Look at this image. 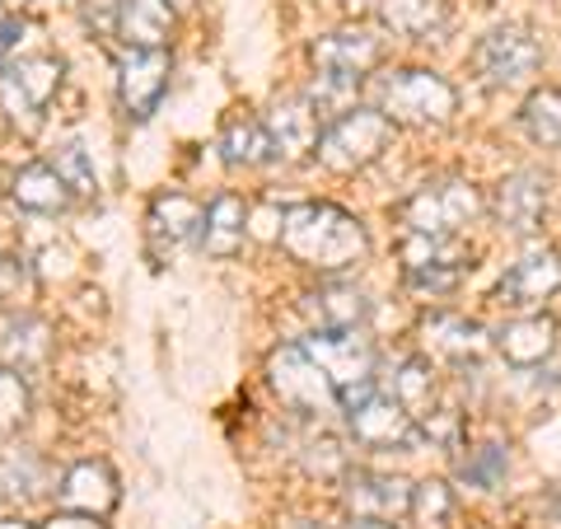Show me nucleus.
Here are the masks:
<instances>
[{"instance_id": "nucleus-1", "label": "nucleus", "mask_w": 561, "mask_h": 529, "mask_svg": "<svg viewBox=\"0 0 561 529\" xmlns=\"http://www.w3.org/2000/svg\"><path fill=\"white\" fill-rule=\"evenodd\" d=\"M280 249L313 272H346L370 249L365 225L337 202H300L280 216Z\"/></svg>"}, {"instance_id": "nucleus-2", "label": "nucleus", "mask_w": 561, "mask_h": 529, "mask_svg": "<svg viewBox=\"0 0 561 529\" xmlns=\"http://www.w3.org/2000/svg\"><path fill=\"white\" fill-rule=\"evenodd\" d=\"M379 113L393 122H408V127H445L459 113V90L440 70L408 66V70H393L379 85Z\"/></svg>"}, {"instance_id": "nucleus-3", "label": "nucleus", "mask_w": 561, "mask_h": 529, "mask_svg": "<svg viewBox=\"0 0 561 529\" xmlns=\"http://www.w3.org/2000/svg\"><path fill=\"white\" fill-rule=\"evenodd\" d=\"M267 384L280 398V408L300 413V417H328L342 408V394L332 390V380L319 370V361L309 357L300 342L276 347L267 357Z\"/></svg>"}, {"instance_id": "nucleus-4", "label": "nucleus", "mask_w": 561, "mask_h": 529, "mask_svg": "<svg viewBox=\"0 0 561 529\" xmlns=\"http://www.w3.org/2000/svg\"><path fill=\"white\" fill-rule=\"evenodd\" d=\"M393 117H383L379 109H346L332 127L319 136V160L332 173H356L370 169L383 150L393 146Z\"/></svg>"}, {"instance_id": "nucleus-5", "label": "nucleus", "mask_w": 561, "mask_h": 529, "mask_svg": "<svg viewBox=\"0 0 561 529\" xmlns=\"http://www.w3.org/2000/svg\"><path fill=\"white\" fill-rule=\"evenodd\" d=\"M61 57H5L0 66V113H5L20 132H38V117L61 90Z\"/></svg>"}, {"instance_id": "nucleus-6", "label": "nucleus", "mask_w": 561, "mask_h": 529, "mask_svg": "<svg viewBox=\"0 0 561 529\" xmlns=\"http://www.w3.org/2000/svg\"><path fill=\"white\" fill-rule=\"evenodd\" d=\"M472 76H478L482 90H515V85H524L529 76H538L542 66V47L529 29L519 24H501L478 38V47H472Z\"/></svg>"}, {"instance_id": "nucleus-7", "label": "nucleus", "mask_w": 561, "mask_h": 529, "mask_svg": "<svg viewBox=\"0 0 561 529\" xmlns=\"http://www.w3.org/2000/svg\"><path fill=\"white\" fill-rule=\"evenodd\" d=\"M478 211H482V198L468 179H440V183H426L421 192H412L398 206V221L412 235H459L463 225L478 221Z\"/></svg>"}, {"instance_id": "nucleus-8", "label": "nucleus", "mask_w": 561, "mask_h": 529, "mask_svg": "<svg viewBox=\"0 0 561 529\" xmlns=\"http://www.w3.org/2000/svg\"><path fill=\"white\" fill-rule=\"evenodd\" d=\"M319 370L332 380V390L342 394V403H356L375 390V347L360 338L356 328L346 333H313V338L300 342Z\"/></svg>"}, {"instance_id": "nucleus-9", "label": "nucleus", "mask_w": 561, "mask_h": 529, "mask_svg": "<svg viewBox=\"0 0 561 529\" xmlns=\"http://www.w3.org/2000/svg\"><path fill=\"white\" fill-rule=\"evenodd\" d=\"M472 268V254L459 235H408L402 244V277L416 295H449Z\"/></svg>"}, {"instance_id": "nucleus-10", "label": "nucleus", "mask_w": 561, "mask_h": 529, "mask_svg": "<svg viewBox=\"0 0 561 529\" xmlns=\"http://www.w3.org/2000/svg\"><path fill=\"white\" fill-rule=\"evenodd\" d=\"M346 421H351V436H356L365 450H412V446H421L416 417L389 394L370 390L365 398L346 403Z\"/></svg>"}, {"instance_id": "nucleus-11", "label": "nucleus", "mask_w": 561, "mask_h": 529, "mask_svg": "<svg viewBox=\"0 0 561 529\" xmlns=\"http://www.w3.org/2000/svg\"><path fill=\"white\" fill-rule=\"evenodd\" d=\"M491 211H496V225L511 230L519 239H529L542 230V216H548V173L538 169H515L496 183V198H491Z\"/></svg>"}, {"instance_id": "nucleus-12", "label": "nucleus", "mask_w": 561, "mask_h": 529, "mask_svg": "<svg viewBox=\"0 0 561 529\" xmlns=\"http://www.w3.org/2000/svg\"><path fill=\"white\" fill-rule=\"evenodd\" d=\"M342 502L351 516H360V520H398V516H408V506H412V483L398 479V473L346 469Z\"/></svg>"}, {"instance_id": "nucleus-13", "label": "nucleus", "mask_w": 561, "mask_h": 529, "mask_svg": "<svg viewBox=\"0 0 561 529\" xmlns=\"http://www.w3.org/2000/svg\"><path fill=\"white\" fill-rule=\"evenodd\" d=\"M557 291H561V258L552 249H529L501 277L496 300H501V309H534L542 300H552Z\"/></svg>"}, {"instance_id": "nucleus-14", "label": "nucleus", "mask_w": 561, "mask_h": 529, "mask_svg": "<svg viewBox=\"0 0 561 529\" xmlns=\"http://www.w3.org/2000/svg\"><path fill=\"white\" fill-rule=\"evenodd\" d=\"M169 90V52H127L117 66V94H122V109H127L136 122H146L160 99Z\"/></svg>"}, {"instance_id": "nucleus-15", "label": "nucleus", "mask_w": 561, "mask_h": 529, "mask_svg": "<svg viewBox=\"0 0 561 529\" xmlns=\"http://www.w3.org/2000/svg\"><path fill=\"white\" fill-rule=\"evenodd\" d=\"M379 57H383V43L375 38L370 29H337V33H323V38H313V47H309L313 70L346 76V80H360L365 70H375Z\"/></svg>"}, {"instance_id": "nucleus-16", "label": "nucleus", "mask_w": 561, "mask_h": 529, "mask_svg": "<svg viewBox=\"0 0 561 529\" xmlns=\"http://www.w3.org/2000/svg\"><path fill=\"white\" fill-rule=\"evenodd\" d=\"M202 221L206 211L183 198V192H160L146 211V239H150V254L164 258V254H179L183 244H192L202 235Z\"/></svg>"}, {"instance_id": "nucleus-17", "label": "nucleus", "mask_w": 561, "mask_h": 529, "mask_svg": "<svg viewBox=\"0 0 561 529\" xmlns=\"http://www.w3.org/2000/svg\"><path fill=\"white\" fill-rule=\"evenodd\" d=\"M57 497L66 510H84V516H108V510L117 506V473L103 464V460H80L66 469V479L57 487Z\"/></svg>"}, {"instance_id": "nucleus-18", "label": "nucleus", "mask_w": 561, "mask_h": 529, "mask_svg": "<svg viewBox=\"0 0 561 529\" xmlns=\"http://www.w3.org/2000/svg\"><path fill=\"white\" fill-rule=\"evenodd\" d=\"M262 122H267L272 150L280 160H305L309 150H319V113L309 99H276Z\"/></svg>"}, {"instance_id": "nucleus-19", "label": "nucleus", "mask_w": 561, "mask_h": 529, "mask_svg": "<svg viewBox=\"0 0 561 529\" xmlns=\"http://www.w3.org/2000/svg\"><path fill=\"white\" fill-rule=\"evenodd\" d=\"M51 351V328L38 314H0V365L14 370V375H28L38 370Z\"/></svg>"}, {"instance_id": "nucleus-20", "label": "nucleus", "mask_w": 561, "mask_h": 529, "mask_svg": "<svg viewBox=\"0 0 561 529\" xmlns=\"http://www.w3.org/2000/svg\"><path fill=\"white\" fill-rule=\"evenodd\" d=\"M117 38L127 52H160L173 38L169 0H117Z\"/></svg>"}, {"instance_id": "nucleus-21", "label": "nucleus", "mask_w": 561, "mask_h": 529, "mask_svg": "<svg viewBox=\"0 0 561 529\" xmlns=\"http://www.w3.org/2000/svg\"><path fill=\"white\" fill-rule=\"evenodd\" d=\"M496 351L519 370L542 365L557 351V319L552 314H519L496 333Z\"/></svg>"}, {"instance_id": "nucleus-22", "label": "nucleus", "mask_w": 561, "mask_h": 529, "mask_svg": "<svg viewBox=\"0 0 561 529\" xmlns=\"http://www.w3.org/2000/svg\"><path fill=\"white\" fill-rule=\"evenodd\" d=\"M379 24L412 43H440L449 33L445 0H379Z\"/></svg>"}, {"instance_id": "nucleus-23", "label": "nucleus", "mask_w": 561, "mask_h": 529, "mask_svg": "<svg viewBox=\"0 0 561 529\" xmlns=\"http://www.w3.org/2000/svg\"><path fill=\"white\" fill-rule=\"evenodd\" d=\"M421 338H426V351L449 361H478L486 351V328L468 314H431L421 324Z\"/></svg>"}, {"instance_id": "nucleus-24", "label": "nucleus", "mask_w": 561, "mask_h": 529, "mask_svg": "<svg viewBox=\"0 0 561 529\" xmlns=\"http://www.w3.org/2000/svg\"><path fill=\"white\" fill-rule=\"evenodd\" d=\"M243 235H249V202H243L239 192H220V198L206 206L202 249L210 258H234L243 249Z\"/></svg>"}, {"instance_id": "nucleus-25", "label": "nucleus", "mask_w": 561, "mask_h": 529, "mask_svg": "<svg viewBox=\"0 0 561 529\" xmlns=\"http://www.w3.org/2000/svg\"><path fill=\"white\" fill-rule=\"evenodd\" d=\"M305 319L313 324V333H346V328H360L370 305H365L360 291L351 286H319L305 295Z\"/></svg>"}, {"instance_id": "nucleus-26", "label": "nucleus", "mask_w": 561, "mask_h": 529, "mask_svg": "<svg viewBox=\"0 0 561 529\" xmlns=\"http://www.w3.org/2000/svg\"><path fill=\"white\" fill-rule=\"evenodd\" d=\"M220 155L230 169H262L272 160V136H267V122L262 117H249V113H234L225 117L220 127Z\"/></svg>"}, {"instance_id": "nucleus-27", "label": "nucleus", "mask_w": 561, "mask_h": 529, "mask_svg": "<svg viewBox=\"0 0 561 529\" xmlns=\"http://www.w3.org/2000/svg\"><path fill=\"white\" fill-rule=\"evenodd\" d=\"M10 198L24 211H38V216H57V211L70 206V188L61 183V173L51 165H24L10 179Z\"/></svg>"}, {"instance_id": "nucleus-28", "label": "nucleus", "mask_w": 561, "mask_h": 529, "mask_svg": "<svg viewBox=\"0 0 561 529\" xmlns=\"http://www.w3.org/2000/svg\"><path fill=\"white\" fill-rule=\"evenodd\" d=\"M47 492V464L28 446H0V502H33Z\"/></svg>"}, {"instance_id": "nucleus-29", "label": "nucleus", "mask_w": 561, "mask_h": 529, "mask_svg": "<svg viewBox=\"0 0 561 529\" xmlns=\"http://www.w3.org/2000/svg\"><path fill=\"white\" fill-rule=\"evenodd\" d=\"M519 122H524V132H529L534 146L561 150V85H542V90H534L524 99Z\"/></svg>"}, {"instance_id": "nucleus-30", "label": "nucleus", "mask_w": 561, "mask_h": 529, "mask_svg": "<svg viewBox=\"0 0 561 529\" xmlns=\"http://www.w3.org/2000/svg\"><path fill=\"white\" fill-rule=\"evenodd\" d=\"M389 398H398L412 417L431 413V403H435V365H431V357H408V361H398L393 380H389Z\"/></svg>"}, {"instance_id": "nucleus-31", "label": "nucleus", "mask_w": 561, "mask_h": 529, "mask_svg": "<svg viewBox=\"0 0 561 529\" xmlns=\"http://www.w3.org/2000/svg\"><path fill=\"white\" fill-rule=\"evenodd\" d=\"M408 516L416 520V529H449V520H454V487L445 479H421V483H412Z\"/></svg>"}, {"instance_id": "nucleus-32", "label": "nucleus", "mask_w": 561, "mask_h": 529, "mask_svg": "<svg viewBox=\"0 0 561 529\" xmlns=\"http://www.w3.org/2000/svg\"><path fill=\"white\" fill-rule=\"evenodd\" d=\"M505 473H511V450L501 446V440H486V446H478L468 454V460L459 464V479L472 483V487H501Z\"/></svg>"}, {"instance_id": "nucleus-33", "label": "nucleus", "mask_w": 561, "mask_h": 529, "mask_svg": "<svg viewBox=\"0 0 561 529\" xmlns=\"http://www.w3.org/2000/svg\"><path fill=\"white\" fill-rule=\"evenodd\" d=\"M51 169L61 173V183L70 188V198H94V192H99L94 165H90V155H84L80 140H66V146H57V160H51Z\"/></svg>"}, {"instance_id": "nucleus-34", "label": "nucleus", "mask_w": 561, "mask_h": 529, "mask_svg": "<svg viewBox=\"0 0 561 529\" xmlns=\"http://www.w3.org/2000/svg\"><path fill=\"white\" fill-rule=\"evenodd\" d=\"M356 85H360V80H346V76H328V70H313V90H309L313 113H346V103L356 99Z\"/></svg>"}, {"instance_id": "nucleus-35", "label": "nucleus", "mask_w": 561, "mask_h": 529, "mask_svg": "<svg viewBox=\"0 0 561 529\" xmlns=\"http://www.w3.org/2000/svg\"><path fill=\"white\" fill-rule=\"evenodd\" d=\"M416 436H421V446H445V450H454V446H459V436H463V417L454 413V408H431V413H421Z\"/></svg>"}, {"instance_id": "nucleus-36", "label": "nucleus", "mask_w": 561, "mask_h": 529, "mask_svg": "<svg viewBox=\"0 0 561 529\" xmlns=\"http://www.w3.org/2000/svg\"><path fill=\"white\" fill-rule=\"evenodd\" d=\"M28 417V384L24 375L0 365V431H14Z\"/></svg>"}, {"instance_id": "nucleus-37", "label": "nucleus", "mask_w": 561, "mask_h": 529, "mask_svg": "<svg viewBox=\"0 0 561 529\" xmlns=\"http://www.w3.org/2000/svg\"><path fill=\"white\" fill-rule=\"evenodd\" d=\"M43 529H103L99 516H84V510H66V516H51Z\"/></svg>"}, {"instance_id": "nucleus-38", "label": "nucleus", "mask_w": 561, "mask_h": 529, "mask_svg": "<svg viewBox=\"0 0 561 529\" xmlns=\"http://www.w3.org/2000/svg\"><path fill=\"white\" fill-rule=\"evenodd\" d=\"M14 286H20V262L0 254V295H10Z\"/></svg>"}, {"instance_id": "nucleus-39", "label": "nucleus", "mask_w": 561, "mask_h": 529, "mask_svg": "<svg viewBox=\"0 0 561 529\" xmlns=\"http://www.w3.org/2000/svg\"><path fill=\"white\" fill-rule=\"evenodd\" d=\"M346 529H393V525H389V520H360V516H351Z\"/></svg>"}, {"instance_id": "nucleus-40", "label": "nucleus", "mask_w": 561, "mask_h": 529, "mask_svg": "<svg viewBox=\"0 0 561 529\" xmlns=\"http://www.w3.org/2000/svg\"><path fill=\"white\" fill-rule=\"evenodd\" d=\"M0 529H33V525H24V520H0Z\"/></svg>"}, {"instance_id": "nucleus-41", "label": "nucleus", "mask_w": 561, "mask_h": 529, "mask_svg": "<svg viewBox=\"0 0 561 529\" xmlns=\"http://www.w3.org/2000/svg\"><path fill=\"white\" fill-rule=\"evenodd\" d=\"M169 5H173V10H192V5H197V0H169Z\"/></svg>"}, {"instance_id": "nucleus-42", "label": "nucleus", "mask_w": 561, "mask_h": 529, "mask_svg": "<svg viewBox=\"0 0 561 529\" xmlns=\"http://www.w3.org/2000/svg\"><path fill=\"white\" fill-rule=\"evenodd\" d=\"M10 5H24V0H10Z\"/></svg>"}]
</instances>
